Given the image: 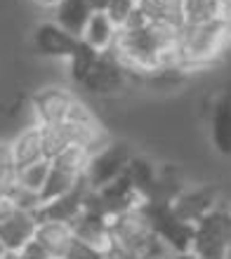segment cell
Returning a JSON list of instances; mask_svg holds the SVG:
<instances>
[{
	"label": "cell",
	"instance_id": "6da1fadb",
	"mask_svg": "<svg viewBox=\"0 0 231 259\" xmlns=\"http://www.w3.org/2000/svg\"><path fill=\"white\" fill-rule=\"evenodd\" d=\"M231 45V21L224 17L182 26L179 62L184 71H196L217 64Z\"/></svg>",
	"mask_w": 231,
	"mask_h": 259
},
{
	"label": "cell",
	"instance_id": "7a4b0ae2",
	"mask_svg": "<svg viewBox=\"0 0 231 259\" xmlns=\"http://www.w3.org/2000/svg\"><path fill=\"white\" fill-rule=\"evenodd\" d=\"M109 226L113 250L123 252L130 259H142L144 252L149 250V245L153 243V238H156L153 224H151V217L146 207H144V203L111 217Z\"/></svg>",
	"mask_w": 231,
	"mask_h": 259
},
{
	"label": "cell",
	"instance_id": "3957f363",
	"mask_svg": "<svg viewBox=\"0 0 231 259\" xmlns=\"http://www.w3.org/2000/svg\"><path fill=\"white\" fill-rule=\"evenodd\" d=\"M231 243V210L217 205L201 222L194 224L191 254L196 259H222Z\"/></svg>",
	"mask_w": 231,
	"mask_h": 259
},
{
	"label": "cell",
	"instance_id": "277c9868",
	"mask_svg": "<svg viewBox=\"0 0 231 259\" xmlns=\"http://www.w3.org/2000/svg\"><path fill=\"white\" fill-rule=\"evenodd\" d=\"M128 80L130 75L123 71L111 52H97L85 68L83 78L78 80V85L90 95L109 97L128 88Z\"/></svg>",
	"mask_w": 231,
	"mask_h": 259
},
{
	"label": "cell",
	"instance_id": "5b68a950",
	"mask_svg": "<svg viewBox=\"0 0 231 259\" xmlns=\"http://www.w3.org/2000/svg\"><path fill=\"white\" fill-rule=\"evenodd\" d=\"M146 212L153 224V233L170 247L175 254L191 252V243H194V224H186L172 212L170 205H158V203H144Z\"/></svg>",
	"mask_w": 231,
	"mask_h": 259
},
{
	"label": "cell",
	"instance_id": "8992f818",
	"mask_svg": "<svg viewBox=\"0 0 231 259\" xmlns=\"http://www.w3.org/2000/svg\"><path fill=\"white\" fill-rule=\"evenodd\" d=\"M78 97L64 85H45L31 97L35 125H59L66 123Z\"/></svg>",
	"mask_w": 231,
	"mask_h": 259
},
{
	"label": "cell",
	"instance_id": "52a82bcc",
	"mask_svg": "<svg viewBox=\"0 0 231 259\" xmlns=\"http://www.w3.org/2000/svg\"><path fill=\"white\" fill-rule=\"evenodd\" d=\"M132 158L128 144L111 142L106 149L90 158V165L85 170V184L90 189H102V186L111 184L113 179H118L128 167V160Z\"/></svg>",
	"mask_w": 231,
	"mask_h": 259
},
{
	"label": "cell",
	"instance_id": "ba28073f",
	"mask_svg": "<svg viewBox=\"0 0 231 259\" xmlns=\"http://www.w3.org/2000/svg\"><path fill=\"white\" fill-rule=\"evenodd\" d=\"M31 45H33L35 55L48 57V59H64V62H68L83 48L78 35H71L55 21L38 24L31 35Z\"/></svg>",
	"mask_w": 231,
	"mask_h": 259
},
{
	"label": "cell",
	"instance_id": "9c48e42d",
	"mask_svg": "<svg viewBox=\"0 0 231 259\" xmlns=\"http://www.w3.org/2000/svg\"><path fill=\"white\" fill-rule=\"evenodd\" d=\"M35 226H38L35 212L14 210L3 203L0 207V243L5 245L7 252H19L33 238Z\"/></svg>",
	"mask_w": 231,
	"mask_h": 259
},
{
	"label": "cell",
	"instance_id": "30bf717a",
	"mask_svg": "<svg viewBox=\"0 0 231 259\" xmlns=\"http://www.w3.org/2000/svg\"><path fill=\"white\" fill-rule=\"evenodd\" d=\"M219 205V193L215 186H196L184 189L179 196L170 203L172 212L186 224H196Z\"/></svg>",
	"mask_w": 231,
	"mask_h": 259
},
{
	"label": "cell",
	"instance_id": "8fae6325",
	"mask_svg": "<svg viewBox=\"0 0 231 259\" xmlns=\"http://www.w3.org/2000/svg\"><path fill=\"white\" fill-rule=\"evenodd\" d=\"M68 226H71V231H73V238L75 240H81L83 245L92 247V250H97V252L106 254L111 247H113V243H111L109 219L104 217V214L83 210Z\"/></svg>",
	"mask_w": 231,
	"mask_h": 259
},
{
	"label": "cell",
	"instance_id": "7c38bea8",
	"mask_svg": "<svg viewBox=\"0 0 231 259\" xmlns=\"http://www.w3.org/2000/svg\"><path fill=\"white\" fill-rule=\"evenodd\" d=\"M210 139H212V146L222 156H231V88H226L212 102Z\"/></svg>",
	"mask_w": 231,
	"mask_h": 259
},
{
	"label": "cell",
	"instance_id": "4fadbf2b",
	"mask_svg": "<svg viewBox=\"0 0 231 259\" xmlns=\"http://www.w3.org/2000/svg\"><path fill=\"white\" fill-rule=\"evenodd\" d=\"M85 191H88V184L83 182L75 191L66 193L61 198H55L50 203H43L35 212L38 222H61V224H71L78 214L83 212V198H85Z\"/></svg>",
	"mask_w": 231,
	"mask_h": 259
},
{
	"label": "cell",
	"instance_id": "5bb4252c",
	"mask_svg": "<svg viewBox=\"0 0 231 259\" xmlns=\"http://www.w3.org/2000/svg\"><path fill=\"white\" fill-rule=\"evenodd\" d=\"M10 151H12L17 170H19V167H26V165L38 163V160H45V156H43L41 125L28 123L26 127H21L19 132L10 139Z\"/></svg>",
	"mask_w": 231,
	"mask_h": 259
},
{
	"label": "cell",
	"instance_id": "9a60e30c",
	"mask_svg": "<svg viewBox=\"0 0 231 259\" xmlns=\"http://www.w3.org/2000/svg\"><path fill=\"white\" fill-rule=\"evenodd\" d=\"M33 238L48 250L52 259H66L68 250L75 240L71 226L61 224V222H38Z\"/></svg>",
	"mask_w": 231,
	"mask_h": 259
},
{
	"label": "cell",
	"instance_id": "2e32d148",
	"mask_svg": "<svg viewBox=\"0 0 231 259\" xmlns=\"http://www.w3.org/2000/svg\"><path fill=\"white\" fill-rule=\"evenodd\" d=\"M115 35L118 28L113 26V21L104 12H92L81 33V42L92 52H109L115 42Z\"/></svg>",
	"mask_w": 231,
	"mask_h": 259
},
{
	"label": "cell",
	"instance_id": "e0dca14e",
	"mask_svg": "<svg viewBox=\"0 0 231 259\" xmlns=\"http://www.w3.org/2000/svg\"><path fill=\"white\" fill-rule=\"evenodd\" d=\"M231 17V5L222 0H182V26H194L203 21Z\"/></svg>",
	"mask_w": 231,
	"mask_h": 259
},
{
	"label": "cell",
	"instance_id": "ac0fdd59",
	"mask_svg": "<svg viewBox=\"0 0 231 259\" xmlns=\"http://www.w3.org/2000/svg\"><path fill=\"white\" fill-rule=\"evenodd\" d=\"M90 14V3L88 0H61L59 7L55 10V24H59L64 31H68L71 35H78L81 38L83 28L88 24Z\"/></svg>",
	"mask_w": 231,
	"mask_h": 259
},
{
	"label": "cell",
	"instance_id": "d6986e66",
	"mask_svg": "<svg viewBox=\"0 0 231 259\" xmlns=\"http://www.w3.org/2000/svg\"><path fill=\"white\" fill-rule=\"evenodd\" d=\"M83 182H85V177H78L73 172H66L50 163L48 177H45V184L41 189V203H50L55 198H61V196H66V193L75 191Z\"/></svg>",
	"mask_w": 231,
	"mask_h": 259
},
{
	"label": "cell",
	"instance_id": "ffe728a7",
	"mask_svg": "<svg viewBox=\"0 0 231 259\" xmlns=\"http://www.w3.org/2000/svg\"><path fill=\"white\" fill-rule=\"evenodd\" d=\"M41 139H43V156L45 160L57 158L64 149L73 146V135H71V125H41Z\"/></svg>",
	"mask_w": 231,
	"mask_h": 259
},
{
	"label": "cell",
	"instance_id": "44dd1931",
	"mask_svg": "<svg viewBox=\"0 0 231 259\" xmlns=\"http://www.w3.org/2000/svg\"><path fill=\"white\" fill-rule=\"evenodd\" d=\"M0 200L7 205V207H14V210H24V212H38V207H41V196L35 191H31V189H26V186L17 184V182H12V184H7L3 191H0Z\"/></svg>",
	"mask_w": 231,
	"mask_h": 259
},
{
	"label": "cell",
	"instance_id": "7402d4cb",
	"mask_svg": "<svg viewBox=\"0 0 231 259\" xmlns=\"http://www.w3.org/2000/svg\"><path fill=\"white\" fill-rule=\"evenodd\" d=\"M90 158L92 156H90L85 149H81V146H68V149H64L57 158H52L50 163L57 165V167H61V170H66V172H73V175H78V177H85Z\"/></svg>",
	"mask_w": 231,
	"mask_h": 259
},
{
	"label": "cell",
	"instance_id": "603a6c76",
	"mask_svg": "<svg viewBox=\"0 0 231 259\" xmlns=\"http://www.w3.org/2000/svg\"><path fill=\"white\" fill-rule=\"evenodd\" d=\"M50 170V160H38L33 165H26V167H19L17 175H14V182L21 186H26L31 191H35L41 196V189L45 184V177H48Z\"/></svg>",
	"mask_w": 231,
	"mask_h": 259
},
{
	"label": "cell",
	"instance_id": "cb8c5ba5",
	"mask_svg": "<svg viewBox=\"0 0 231 259\" xmlns=\"http://www.w3.org/2000/svg\"><path fill=\"white\" fill-rule=\"evenodd\" d=\"M14 175H17V165L10 151V139H0V191L7 184H12Z\"/></svg>",
	"mask_w": 231,
	"mask_h": 259
},
{
	"label": "cell",
	"instance_id": "d4e9b609",
	"mask_svg": "<svg viewBox=\"0 0 231 259\" xmlns=\"http://www.w3.org/2000/svg\"><path fill=\"white\" fill-rule=\"evenodd\" d=\"M135 7H137V3L135 0H111L109 3V7H106V17H109L111 21H113V26L115 28H121L125 21H128V17L132 12H135Z\"/></svg>",
	"mask_w": 231,
	"mask_h": 259
},
{
	"label": "cell",
	"instance_id": "484cf974",
	"mask_svg": "<svg viewBox=\"0 0 231 259\" xmlns=\"http://www.w3.org/2000/svg\"><path fill=\"white\" fill-rule=\"evenodd\" d=\"M19 257L21 259H52L48 250H45V247H43L35 238H31L26 245L21 247V250H19Z\"/></svg>",
	"mask_w": 231,
	"mask_h": 259
},
{
	"label": "cell",
	"instance_id": "4316f807",
	"mask_svg": "<svg viewBox=\"0 0 231 259\" xmlns=\"http://www.w3.org/2000/svg\"><path fill=\"white\" fill-rule=\"evenodd\" d=\"M31 3L38 5V7H43V10H52V12H55L57 7H59L61 0H31Z\"/></svg>",
	"mask_w": 231,
	"mask_h": 259
},
{
	"label": "cell",
	"instance_id": "83f0119b",
	"mask_svg": "<svg viewBox=\"0 0 231 259\" xmlns=\"http://www.w3.org/2000/svg\"><path fill=\"white\" fill-rule=\"evenodd\" d=\"M90 3V10L92 12H106V7H109L111 0H88Z\"/></svg>",
	"mask_w": 231,
	"mask_h": 259
},
{
	"label": "cell",
	"instance_id": "f1b7e54d",
	"mask_svg": "<svg viewBox=\"0 0 231 259\" xmlns=\"http://www.w3.org/2000/svg\"><path fill=\"white\" fill-rule=\"evenodd\" d=\"M0 259H21V257H19V252H5Z\"/></svg>",
	"mask_w": 231,
	"mask_h": 259
},
{
	"label": "cell",
	"instance_id": "f546056e",
	"mask_svg": "<svg viewBox=\"0 0 231 259\" xmlns=\"http://www.w3.org/2000/svg\"><path fill=\"white\" fill-rule=\"evenodd\" d=\"M172 259H196V257H194L191 252H184V254H175Z\"/></svg>",
	"mask_w": 231,
	"mask_h": 259
},
{
	"label": "cell",
	"instance_id": "4dcf8cb0",
	"mask_svg": "<svg viewBox=\"0 0 231 259\" xmlns=\"http://www.w3.org/2000/svg\"><path fill=\"white\" fill-rule=\"evenodd\" d=\"M222 259H231V243H229V247L224 250V257H222Z\"/></svg>",
	"mask_w": 231,
	"mask_h": 259
},
{
	"label": "cell",
	"instance_id": "1f68e13d",
	"mask_svg": "<svg viewBox=\"0 0 231 259\" xmlns=\"http://www.w3.org/2000/svg\"><path fill=\"white\" fill-rule=\"evenodd\" d=\"M222 3H226V5H231V0H222Z\"/></svg>",
	"mask_w": 231,
	"mask_h": 259
},
{
	"label": "cell",
	"instance_id": "d6a6232c",
	"mask_svg": "<svg viewBox=\"0 0 231 259\" xmlns=\"http://www.w3.org/2000/svg\"><path fill=\"white\" fill-rule=\"evenodd\" d=\"M229 210H231V203H229Z\"/></svg>",
	"mask_w": 231,
	"mask_h": 259
},
{
	"label": "cell",
	"instance_id": "836d02e7",
	"mask_svg": "<svg viewBox=\"0 0 231 259\" xmlns=\"http://www.w3.org/2000/svg\"><path fill=\"white\" fill-rule=\"evenodd\" d=\"M229 21H231V17H229Z\"/></svg>",
	"mask_w": 231,
	"mask_h": 259
}]
</instances>
